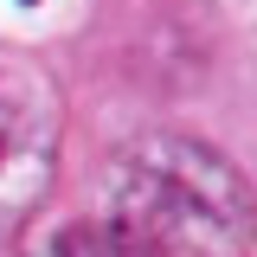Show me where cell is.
Segmentation results:
<instances>
[{"mask_svg": "<svg viewBox=\"0 0 257 257\" xmlns=\"http://www.w3.org/2000/svg\"><path fill=\"white\" fill-rule=\"evenodd\" d=\"M109 231L135 257H244L257 231V199L244 174L193 142V135H142L103 174Z\"/></svg>", "mask_w": 257, "mask_h": 257, "instance_id": "cell-1", "label": "cell"}, {"mask_svg": "<svg viewBox=\"0 0 257 257\" xmlns=\"http://www.w3.org/2000/svg\"><path fill=\"white\" fill-rule=\"evenodd\" d=\"M58 167V116L26 71H0V238L32 219Z\"/></svg>", "mask_w": 257, "mask_h": 257, "instance_id": "cell-2", "label": "cell"}, {"mask_svg": "<svg viewBox=\"0 0 257 257\" xmlns=\"http://www.w3.org/2000/svg\"><path fill=\"white\" fill-rule=\"evenodd\" d=\"M20 257H135V244L116 238L103 219H71L58 231H45V238H32Z\"/></svg>", "mask_w": 257, "mask_h": 257, "instance_id": "cell-3", "label": "cell"}]
</instances>
